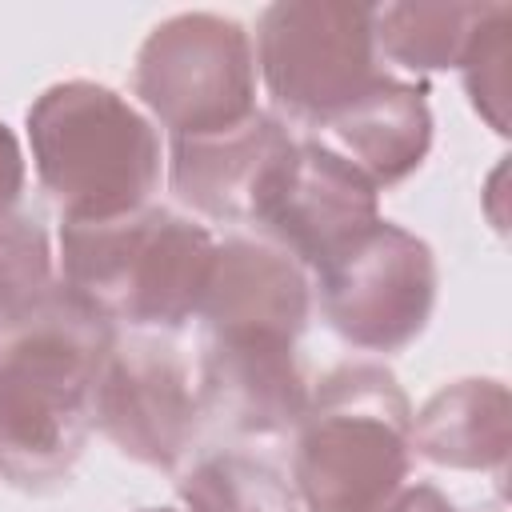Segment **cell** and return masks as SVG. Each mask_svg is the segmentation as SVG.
Instances as JSON below:
<instances>
[{"label":"cell","mask_w":512,"mask_h":512,"mask_svg":"<svg viewBox=\"0 0 512 512\" xmlns=\"http://www.w3.org/2000/svg\"><path fill=\"white\" fill-rule=\"evenodd\" d=\"M112 336V324L64 284L0 320V476L44 488L72 472Z\"/></svg>","instance_id":"cell-1"},{"label":"cell","mask_w":512,"mask_h":512,"mask_svg":"<svg viewBox=\"0 0 512 512\" xmlns=\"http://www.w3.org/2000/svg\"><path fill=\"white\" fill-rule=\"evenodd\" d=\"M412 408L380 364L332 368L296 420L292 492L304 512H380L412 468Z\"/></svg>","instance_id":"cell-2"},{"label":"cell","mask_w":512,"mask_h":512,"mask_svg":"<svg viewBox=\"0 0 512 512\" xmlns=\"http://www.w3.org/2000/svg\"><path fill=\"white\" fill-rule=\"evenodd\" d=\"M28 144L40 184L64 220H112L148 208L164 152L152 120L96 80H60L28 108Z\"/></svg>","instance_id":"cell-3"},{"label":"cell","mask_w":512,"mask_h":512,"mask_svg":"<svg viewBox=\"0 0 512 512\" xmlns=\"http://www.w3.org/2000/svg\"><path fill=\"white\" fill-rule=\"evenodd\" d=\"M216 240L204 224L168 208H136L112 220H64L60 268L108 324L176 328L196 316Z\"/></svg>","instance_id":"cell-4"},{"label":"cell","mask_w":512,"mask_h":512,"mask_svg":"<svg viewBox=\"0 0 512 512\" xmlns=\"http://www.w3.org/2000/svg\"><path fill=\"white\" fill-rule=\"evenodd\" d=\"M132 88L172 136L232 128L256 112L252 36L220 12H176L140 44Z\"/></svg>","instance_id":"cell-5"},{"label":"cell","mask_w":512,"mask_h":512,"mask_svg":"<svg viewBox=\"0 0 512 512\" xmlns=\"http://www.w3.org/2000/svg\"><path fill=\"white\" fill-rule=\"evenodd\" d=\"M252 52L268 96L308 124L352 104L384 76L372 8L344 0L268 4Z\"/></svg>","instance_id":"cell-6"},{"label":"cell","mask_w":512,"mask_h":512,"mask_svg":"<svg viewBox=\"0 0 512 512\" xmlns=\"http://www.w3.org/2000/svg\"><path fill=\"white\" fill-rule=\"evenodd\" d=\"M320 308L356 348L396 352L412 344L436 304L432 248L400 224H372L320 272Z\"/></svg>","instance_id":"cell-7"},{"label":"cell","mask_w":512,"mask_h":512,"mask_svg":"<svg viewBox=\"0 0 512 512\" xmlns=\"http://www.w3.org/2000/svg\"><path fill=\"white\" fill-rule=\"evenodd\" d=\"M200 400L184 356L144 332L112 336L92 388V424L136 464L172 468L196 436Z\"/></svg>","instance_id":"cell-8"},{"label":"cell","mask_w":512,"mask_h":512,"mask_svg":"<svg viewBox=\"0 0 512 512\" xmlns=\"http://www.w3.org/2000/svg\"><path fill=\"white\" fill-rule=\"evenodd\" d=\"M280 252L320 272L372 224H380V192L316 140H296L272 176L256 220Z\"/></svg>","instance_id":"cell-9"},{"label":"cell","mask_w":512,"mask_h":512,"mask_svg":"<svg viewBox=\"0 0 512 512\" xmlns=\"http://www.w3.org/2000/svg\"><path fill=\"white\" fill-rule=\"evenodd\" d=\"M292 136L280 120L252 112L248 120L168 140V184L200 216L212 220H256V208L292 152Z\"/></svg>","instance_id":"cell-10"},{"label":"cell","mask_w":512,"mask_h":512,"mask_svg":"<svg viewBox=\"0 0 512 512\" xmlns=\"http://www.w3.org/2000/svg\"><path fill=\"white\" fill-rule=\"evenodd\" d=\"M292 344L296 340L280 336L208 332L196 388L200 408L240 436H276L296 428L308 404V388Z\"/></svg>","instance_id":"cell-11"},{"label":"cell","mask_w":512,"mask_h":512,"mask_svg":"<svg viewBox=\"0 0 512 512\" xmlns=\"http://www.w3.org/2000/svg\"><path fill=\"white\" fill-rule=\"evenodd\" d=\"M196 316L212 336L296 340L308 324V276L276 244H216Z\"/></svg>","instance_id":"cell-12"},{"label":"cell","mask_w":512,"mask_h":512,"mask_svg":"<svg viewBox=\"0 0 512 512\" xmlns=\"http://www.w3.org/2000/svg\"><path fill=\"white\" fill-rule=\"evenodd\" d=\"M316 144L352 164L376 192L416 172L432 144L428 88L380 76L364 96L316 120Z\"/></svg>","instance_id":"cell-13"},{"label":"cell","mask_w":512,"mask_h":512,"mask_svg":"<svg viewBox=\"0 0 512 512\" xmlns=\"http://www.w3.org/2000/svg\"><path fill=\"white\" fill-rule=\"evenodd\" d=\"M512 440V404L500 380H456L416 416L408 444L440 468H500Z\"/></svg>","instance_id":"cell-14"},{"label":"cell","mask_w":512,"mask_h":512,"mask_svg":"<svg viewBox=\"0 0 512 512\" xmlns=\"http://www.w3.org/2000/svg\"><path fill=\"white\" fill-rule=\"evenodd\" d=\"M492 4H384L372 8L376 52L412 72L460 68Z\"/></svg>","instance_id":"cell-15"},{"label":"cell","mask_w":512,"mask_h":512,"mask_svg":"<svg viewBox=\"0 0 512 512\" xmlns=\"http://www.w3.org/2000/svg\"><path fill=\"white\" fill-rule=\"evenodd\" d=\"M180 496L188 512H300L292 484L276 468L236 452L200 460L184 476Z\"/></svg>","instance_id":"cell-16"},{"label":"cell","mask_w":512,"mask_h":512,"mask_svg":"<svg viewBox=\"0 0 512 512\" xmlns=\"http://www.w3.org/2000/svg\"><path fill=\"white\" fill-rule=\"evenodd\" d=\"M48 232L16 212H0V320L24 312L52 288Z\"/></svg>","instance_id":"cell-17"},{"label":"cell","mask_w":512,"mask_h":512,"mask_svg":"<svg viewBox=\"0 0 512 512\" xmlns=\"http://www.w3.org/2000/svg\"><path fill=\"white\" fill-rule=\"evenodd\" d=\"M508 8L492 4L460 60L464 88L492 132H508Z\"/></svg>","instance_id":"cell-18"},{"label":"cell","mask_w":512,"mask_h":512,"mask_svg":"<svg viewBox=\"0 0 512 512\" xmlns=\"http://www.w3.org/2000/svg\"><path fill=\"white\" fill-rule=\"evenodd\" d=\"M24 188V152L12 128L0 120V212H12Z\"/></svg>","instance_id":"cell-19"},{"label":"cell","mask_w":512,"mask_h":512,"mask_svg":"<svg viewBox=\"0 0 512 512\" xmlns=\"http://www.w3.org/2000/svg\"><path fill=\"white\" fill-rule=\"evenodd\" d=\"M380 512H456L432 484H404Z\"/></svg>","instance_id":"cell-20"},{"label":"cell","mask_w":512,"mask_h":512,"mask_svg":"<svg viewBox=\"0 0 512 512\" xmlns=\"http://www.w3.org/2000/svg\"><path fill=\"white\" fill-rule=\"evenodd\" d=\"M140 512H180V508H140Z\"/></svg>","instance_id":"cell-21"}]
</instances>
